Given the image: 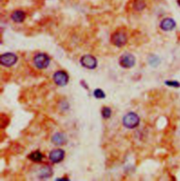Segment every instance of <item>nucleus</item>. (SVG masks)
Here are the masks:
<instances>
[{
  "label": "nucleus",
  "instance_id": "nucleus-1",
  "mask_svg": "<svg viewBox=\"0 0 180 181\" xmlns=\"http://www.w3.org/2000/svg\"><path fill=\"white\" fill-rule=\"evenodd\" d=\"M140 119L137 114L134 112H129L123 117L122 123L127 128L133 129L137 127L139 124Z\"/></svg>",
  "mask_w": 180,
  "mask_h": 181
},
{
  "label": "nucleus",
  "instance_id": "nucleus-2",
  "mask_svg": "<svg viewBox=\"0 0 180 181\" xmlns=\"http://www.w3.org/2000/svg\"><path fill=\"white\" fill-rule=\"evenodd\" d=\"M112 44L118 47L125 46L127 42V36L123 30H117L112 34L111 37Z\"/></svg>",
  "mask_w": 180,
  "mask_h": 181
},
{
  "label": "nucleus",
  "instance_id": "nucleus-3",
  "mask_svg": "<svg viewBox=\"0 0 180 181\" xmlns=\"http://www.w3.org/2000/svg\"><path fill=\"white\" fill-rule=\"evenodd\" d=\"M34 64L38 69H43L46 68L49 65L50 59L48 56L47 54L44 53H39L36 54L33 59Z\"/></svg>",
  "mask_w": 180,
  "mask_h": 181
},
{
  "label": "nucleus",
  "instance_id": "nucleus-4",
  "mask_svg": "<svg viewBox=\"0 0 180 181\" xmlns=\"http://www.w3.org/2000/svg\"><path fill=\"white\" fill-rule=\"evenodd\" d=\"M135 57L130 53H125L122 54L119 59V64L122 68L129 69L135 64Z\"/></svg>",
  "mask_w": 180,
  "mask_h": 181
},
{
  "label": "nucleus",
  "instance_id": "nucleus-5",
  "mask_svg": "<svg viewBox=\"0 0 180 181\" xmlns=\"http://www.w3.org/2000/svg\"><path fill=\"white\" fill-rule=\"evenodd\" d=\"M18 58L15 54L8 52L0 56V63L6 67H11L17 62Z\"/></svg>",
  "mask_w": 180,
  "mask_h": 181
},
{
  "label": "nucleus",
  "instance_id": "nucleus-6",
  "mask_svg": "<svg viewBox=\"0 0 180 181\" xmlns=\"http://www.w3.org/2000/svg\"><path fill=\"white\" fill-rule=\"evenodd\" d=\"M80 64L86 69H94L97 66V60L94 56L86 54L81 57Z\"/></svg>",
  "mask_w": 180,
  "mask_h": 181
},
{
  "label": "nucleus",
  "instance_id": "nucleus-7",
  "mask_svg": "<svg viewBox=\"0 0 180 181\" xmlns=\"http://www.w3.org/2000/svg\"><path fill=\"white\" fill-rule=\"evenodd\" d=\"M68 76L65 71H58L53 76L54 83L58 86H65L68 83Z\"/></svg>",
  "mask_w": 180,
  "mask_h": 181
},
{
  "label": "nucleus",
  "instance_id": "nucleus-8",
  "mask_svg": "<svg viewBox=\"0 0 180 181\" xmlns=\"http://www.w3.org/2000/svg\"><path fill=\"white\" fill-rule=\"evenodd\" d=\"M65 157V151L62 149H53L49 154V159L53 163H59L63 161Z\"/></svg>",
  "mask_w": 180,
  "mask_h": 181
},
{
  "label": "nucleus",
  "instance_id": "nucleus-9",
  "mask_svg": "<svg viewBox=\"0 0 180 181\" xmlns=\"http://www.w3.org/2000/svg\"><path fill=\"white\" fill-rule=\"evenodd\" d=\"M175 26H176V22L171 18L163 19L160 24L161 28L164 31L172 30L175 28Z\"/></svg>",
  "mask_w": 180,
  "mask_h": 181
},
{
  "label": "nucleus",
  "instance_id": "nucleus-10",
  "mask_svg": "<svg viewBox=\"0 0 180 181\" xmlns=\"http://www.w3.org/2000/svg\"><path fill=\"white\" fill-rule=\"evenodd\" d=\"M51 141L56 145H63L67 142L66 136L62 133H56L52 137Z\"/></svg>",
  "mask_w": 180,
  "mask_h": 181
},
{
  "label": "nucleus",
  "instance_id": "nucleus-11",
  "mask_svg": "<svg viewBox=\"0 0 180 181\" xmlns=\"http://www.w3.org/2000/svg\"><path fill=\"white\" fill-rule=\"evenodd\" d=\"M11 19L15 23H22L26 18V13L22 10H16L13 11L11 14Z\"/></svg>",
  "mask_w": 180,
  "mask_h": 181
},
{
  "label": "nucleus",
  "instance_id": "nucleus-12",
  "mask_svg": "<svg viewBox=\"0 0 180 181\" xmlns=\"http://www.w3.org/2000/svg\"><path fill=\"white\" fill-rule=\"evenodd\" d=\"M28 159L33 161L34 162H40L43 159L42 154L40 152V151L37 150L33 151L28 155Z\"/></svg>",
  "mask_w": 180,
  "mask_h": 181
},
{
  "label": "nucleus",
  "instance_id": "nucleus-13",
  "mask_svg": "<svg viewBox=\"0 0 180 181\" xmlns=\"http://www.w3.org/2000/svg\"><path fill=\"white\" fill-rule=\"evenodd\" d=\"M101 115L104 119H108L111 116V109L108 107H104L101 110Z\"/></svg>",
  "mask_w": 180,
  "mask_h": 181
},
{
  "label": "nucleus",
  "instance_id": "nucleus-14",
  "mask_svg": "<svg viewBox=\"0 0 180 181\" xmlns=\"http://www.w3.org/2000/svg\"><path fill=\"white\" fill-rule=\"evenodd\" d=\"M94 96L97 99H103L105 98L106 94L101 89H96L94 91Z\"/></svg>",
  "mask_w": 180,
  "mask_h": 181
},
{
  "label": "nucleus",
  "instance_id": "nucleus-15",
  "mask_svg": "<svg viewBox=\"0 0 180 181\" xmlns=\"http://www.w3.org/2000/svg\"><path fill=\"white\" fill-rule=\"evenodd\" d=\"M165 84L170 86V87H180V83L177 81L175 80H168L165 81Z\"/></svg>",
  "mask_w": 180,
  "mask_h": 181
},
{
  "label": "nucleus",
  "instance_id": "nucleus-16",
  "mask_svg": "<svg viewBox=\"0 0 180 181\" xmlns=\"http://www.w3.org/2000/svg\"><path fill=\"white\" fill-rule=\"evenodd\" d=\"M58 180H68L69 179L68 178H58V179H57Z\"/></svg>",
  "mask_w": 180,
  "mask_h": 181
}]
</instances>
